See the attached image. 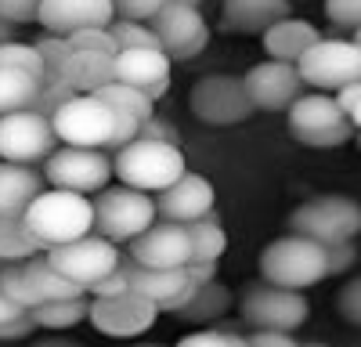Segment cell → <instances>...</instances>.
Instances as JSON below:
<instances>
[{"label": "cell", "mask_w": 361, "mask_h": 347, "mask_svg": "<svg viewBox=\"0 0 361 347\" xmlns=\"http://www.w3.org/2000/svg\"><path fill=\"white\" fill-rule=\"evenodd\" d=\"M29 228L37 231L44 250L73 243L87 231H94V199L69 188H44L25 210Z\"/></svg>", "instance_id": "obj_1"}, {"label": "cell", "mask_w": 361, "mask_h": 347, "mask_svg": "<svg viewBox=\"0 0 361 347\" xmlns=\"http://www.w3.org/2000/svg\"><path fill=\"white\" fill-rule=\"evenodd\" d=\"M260 279L289 289L318 286L322 279H329V250L311 236H300V231L271 239L260 250Z\"/></svg>", "instance_id": "obj_2"}, {"label": "cell", "mask_w": 361, "mask_h": 347, "mask_svg": "<svg viewBox=\"0 0 361 347\" xmlns=\"http://www.w3.org/2000/svg\"><path fill=\"white\" fill-rule=\"evenodd\" d=\"M286 123L289 134L307 149H340L357 134L340 98L329 91H304L286 109Z\"/></svg>", "instance_id": "obj_3"}, {"label": "cell", "mask_w": 361, "mask_h": 347, "mask_svg": "<svg viewBox=\"0 0 361 347\" xmlns=\"http://www.w3.org/2000/svg\"><path fill=\"white\" fill-rule=\"evenodd\" d=\"M112 170H116V178L123 181V185H130V188L163 192V188L173 185L188 166H185V156H180L177 145L156 141V138H134L130 145L116 149Z\"/></svg>", "instance_id": "obj_4"}, {"label": "cell", "mask_w": 361, "mask_h": 347, "mask_svg": "<svg viewBox=\"0 0 361 347\" xmlns=\"http://www.w3.org/2000/svg\"><path fill=\"white\" fill-rule=\"evenodd\" d=\"M289 228L318 239L322 246L350 243L361 236V202L350 195H314L289 214Z\"/></svg>", "instance_id": "obj_5"}, {"label": "cell", "mask_w": 361, "mask_h": 347, "mask_svg": "<svg viewBox=\"0 0 361 347\" xmlns=\"http://www.w3.org/2000/svg\"><path fill=\"white\" fill-rule=\"evenodd\" d=\"M156 217H159L156 199L141 188H130V185H119V188L105 185L94 199V231H102L112 243L137 239Z\"/></svg>", "instance_id": "obj_6"}, {"label": "cell", "mask_w": 361, "mask_h": 347, "mask_svg": "<svg viewBox=\"0 0 361 347\" xmlns=\"http://www.w3.org/2000/svg\"><path fill=\"white\" fill-rule=\"evenodd\" d=\"M238 311H243L246 326H253V329H289V333H296L311 318V304L304 297V289L275 286L267 279L246 286L243 300H238Z\"/></svg>", "instance_id": "obj_7"}, {"label": "cell", "mask_w": 361, "mask_h": 347, "mask_svg": "<svg viewBox=\"0 0 361 347\" xmlns=\"http://www.w3.org/2000/svg\"><path fill=\"white\" fill-rule=\"evenodd\" d=\"M192 116L206 127H235V123H246L250 116L257 112L250 91H246V76H202L192 87Z\"/></svg>", "instance_id": "obj_8"}, {"label": "cell", "mask_w": 361, "mask_h": 347, "mask_svg": "<svg viewBox=\"0 0 361 347\" xmlns=\"http://www.w3.org/2000/svg\"><path fill=\"white\" fill-rule=\"evenodd\" d=\"M112 174L116 170L105 149H90V145H62L44 159V178L51 188H69L83 195L102 192Z\"/></svg>", "instance_id": "obj_9"}, {"label": "cell", "mask_w": 361, "mask_h": 347, "mask_svg": "<svg viewBox=\"0 0 361 347\" xmlns=\"http://www.w3.org/2000/svg\"><path fill=\"white\" fill-rule=\"evenodd\" d=\"M300 76L314 91L336 95L347 83L361 80V47L357 40H336V37H322L304 58L296 62Z\"/></svg>", "instance_id": "obj_10"}, {"label": "cell", "mask_w": 361, "mask_h": 347, "mask_svg": "<svg viewBox=\"0 0 361 347\" xmlns=\"http://www.w3.org/2000/svg\"><path fill=\"white\" fill-rule=\"evenodd\" d=\"M58 134L51 116H40L33 109H15L0 116V159L8 163H44L58 149Z\"/></svg>", "instance_id": "obj_11"}, {"label": "cell", "mask_w": 361, "mask_h": 347, "mask_svg": "<svg viewBox=\"0 0 361 347\" xmlns=\"http://www.w3.org/2000/svg\"><path fill=\"white\" fill-rule=\"evenodd\" d=\"M47 260L62 272L66 279L87 286V293H90V286H94L98 279H105L119 260V250L112 239H105L102 231H87V236L73 239V243H62V246H51L47 250Z\"/></svg>", "instance_id": "obj_12"}, {"label": "cell", "mask_w": 361, "mask_h": 347, "mask_svg": "<svg viewBox=\"0 0 361 347\" xmlns=\"http://www.w3.org/2000/svg\"><path fill=\"white\" fill-rule=\"evenodd\" d=\"M54 134L62 145H90L105 149L112 130H116V112L98 95H76L51 116Z\"/></svg>", "instance_id": "obj_13"}, {"label": "cell", "mask_w": 361, "mask_h": 347, "mask_svg": "<svg viewBox=\"0 0 361 347\" xmlns=\"http://www.w3.org/2000/svg\"><path fill=\"white\" fill-rule=\"evenodd\" d=\"M159 318V304H152L148 297H141L137 289L116 297H90V311L87 322L105 336H141L156 326Z\"/></svg>", "instance_id": "obj_14"}, {"label": "cell", "mask_w": 361, "mask_h": 347, "mask_svg": "<svg viewBox=\"0 0 361 347\" xmlns=\"http://www.w3.org/2000/svg\"><path fill=\"white\" fill-rule=\"evenodd\" d=\"M159 37V47L173 58V62H188V58L202 54L209 44V25L199 8L192 4H163L159 15L148 22Z\"/></svg>", "instance_id": "obj_15"}, {"label": "cell", "mask_w": 361, "mask_h": 347, "mask_svg": "<svg viewBox=\"0 0 361 347\" xmlns=\"http://www.w3.org/2000/svg\"><path fill=\"white\" fill-rule=\"evenodd\" d=\"M130 257L145 268H185L192 260V236L180 221H152L137 239L127 243Z\"/></svg>", "instance_id": "obj_16"}, {"label": "cell", "mask_w": 361, "mask_h": 347, "mask_svg": "<svg viewBox=\"0 0 361 347\" xmlns=\"http://www.w3.org/2000/svg\"><path fill=\"white\" fill-rule=\"evenodd\" d=\"M304 87L307 83L300 76L296 62L267 58V62H260L246 73V91H250V98L260 112H286L300 95H304Z\"/></svg>", "instance_id": "obj_17"}, {"label": "cell", "mask_w": 361, "mask_h": 347, "mask_svg": "<svg viewBox=\"0 0 361 347\" xmlns=\"http://www.w3.org/2000/svg\"><path fill=\"white\" fill-rule=\"evenodd\" d=\"M170 62L173 58L163 47H123L116 54V80L159 102L170 91Z\"/></svg>", "instance_id": "obj_18"}, {"label": "cell", "mask_w": 361, "mask_h": 347, "mask_svg": "<svg viewBox=\"0 0 361 347\" xmlns=\"http://www.w3.org/2000/svg\"><path fill=\"white\" fill-rule=\"evenodd\" d=\"M214 202H217L214 185H209L206 178H199V174H188V170L180 174L173 185H166L163 192H156V210H159V217L180 221V224L206 217L209 210H214Z\"/></svg>", "instance_id": "obj_19"}, {"label": "cell", "mask_w": 361, "mask_h": 347, "mask_svg": "<svg viewBox=\"0 0 361 347\" xmlns=\"http://www.w3.org/2000/svg\"><path fill=\"white\" fill-rule=\"evenodd\" d=\"M112 18H116L112 0H44L37 22L47 29V33L73 37L76 29L112 25Z\"/></svg>", "instance_id": "obj_20"}, {"label": "cell", "mask_w": 361, "mask_h": 347, "mask_svg": "<svg viewBox=\"0 0 361 347\" xmlns=\"http://www.w3.org/2000/svg\"><path fill=\"white\" fill-rule=\"evenodd\" d=\"M130 289H137L141 297L159 304V311L173 315L195 293V282L188 279V268H145L130 257Z\"/></svg>", "instance_id": "obj_21"}, {"label": "cell", "mask_w": 361, "mask_h": 347, "mask_svg": "<svg viewBox=\"0 0 361 347\" xmlns=\"http://www.w3.org/2000/svg\"><path fill=\"white\" fill-rule=\"evenodd\" d=\"M293 4L289 0H224L221 4V25L228 33H264L279 18H289Z\"/></svg>", "instance_id": "obj_22"}, {"label": "cell", "mask_w": 361, "mask_h": 347, "mask_svg": "<svg viewBox=\"0 0 361 347\" xmlns=\"http://www.w3.org/2000/svg\"><path fill=\"white\" fill-rule=\"evenodd\" d=\"M322 40V29L304 22V18H279L271 29L260 33V44H264V54L267 58H279V62H300L314 44Z\"/></svg>", "instance_id": "obj_23"}, {"label": "cell", "mask_w": 361, "mask_h": 347, "mask_svg": "<svg viewBox=\"0 0 361 347\" xmlns=\"http://www.w3.org/2000/svg\"><path fill=\"white\" fill-rule=\"evenodd\" d=\"M44 174L29 163L0 159V214H25L29 202L44 192Z\"/></svg>", "instance_id": "obj_24"}, {"label": "cell", "mask_w": 361, "mask_h": 347, "mask_svg": "<svg viewBox=\"0 0 361 347\" xmlns=\"http://www.w3.org/2000/svg\"><path fill=\"white\" fill-rule=\"evenodd\" d=\"M62 76L76 87L80 95H94L98 87L116 80V54H102V51H76L66 58Z\"/></svg>", "instance_id": "obj_25"}, {"label": "cell", "mask_w": 361, "mask_h": 347, "mask_svg": "<svg viewBox=\"0 0 361 347\" xmlns=\"http://www.w3.org/2000/svg\"><path fill=\"white\" fill-rule=\"evenodd\" d=\"M228 308H231V289L214 279V282L195 286V293L180 304L173 315L180 318V322H217V318H224Z\"/></svg>", "instance_id": "obj_26"}, {"label": "cell", "mask_w": 361, "mask_h": 347, "mask_svg": "<svg viewBox=\"0 0 361 347\" xmlns=\"http://www.w3.org/2000/svg\"><path fill=\"white\" fill-rule=\"evenodd\" d=\"M47 253L37 231L29 228L25 214H0V260H29Z\"/></svg>", "instance_id": "obj_27"}, {"label": "cell", "mask_w": 361, "mask_h": 347, "mask_svg": "<svg viewBox=\"0 0 361 347\" xmlns=\"http://www.w3.org/2000/svg\"><path fill=\"white\" fill-rule=\"evenodd\" d=\"M25 275H29V282H33V289H37L40 300H62V297H80V293H87V286L66 279V275L47 260V253H44V257H40V253L29 257V260H25Z\"/></svg>", "instance_id": "obj_28"}, {"label": "cell", "mask_w": 361, "mask_h": 347, "mask_svg": "<svg viewBox=\"0 0 361 347\" xmlns=\"http://www.w3.org/2000/svg\"><path fill=\"white\" fill-rule=\"evenodd\" d=\"M87 311H90L87 293L62 297V300H40L37 308H29V315H33L37 326H44V329H73V326L87 322Z\"/></svg>", "instance_id": "obj_29"}, {"label": "cell", "mask_w": 361, "mask_h": 347, "mask_svg": "<svg viewBox=\"0 0 361 347\" xmlns=\"http://www.w3.org/2000/svg\"><path fill=\"white\" fill-rule=\"evenodd\" d=\"M112 112H123V116H134V120H152V109H156V102L148 98L145 91H137V87H130V83H119V80H112V83H105V87H98L94 91Z\"/></svg>", "instance_id": "obj_30"}, {"label": "cell", "mask_w": 361, "mask_h": 347, "mask_svg": "<svg viewBox=\"0 0 361 347\" xmlns=\"http://www.w3.org/2000/svg\"><path fill=\"white\" fill-rule=\"evenodd\" d=\"M188 236H192V260H221L228 250V236L221 228L217 210H209L199 221H188Z\"/></svg>", "instance_id": "obj_31"}, {"label": "cell", "mask_w": 361, "mask_h": 347, "mask_svg": "<svg viewBox=\"0 0 361 347\" xmlns=\"http://www.w3.org/2000/svg\"><path fill=\"white\" fill-rule=\"evenodd\" d=\"M80 91L62 76V73H40V80H37V95H33V102H29V109L33 112H40V116H54L58 109H62L69 98H76Z\"/></svg>", "instance_id": "obj_32"}, {"label": "cell", "mask_w": 361, "mask_h": 347, "mask_svg": "<svg viewBox=\"0 0 361 347\" xmlns=\"http://www.w3.org/2000/svg\"><path fill=\"white\" fill-rule=\"evenodd\" d=\"M33 95H37V76L0 66V116L15 112V109H29Z\"/></svg>", "instance_id": "obj_33"}, {"label": "cell", "mask_w": 361, "mask_h": 347, "mask_svg": "<svg viewBox=\"0 0 361 347\" xmlns=\"http://www.w3.org/2000/svg\"><path fill=\"white\" fill-rule=\"evenodd\" d=\"M0 66H8V69H22L29 76H37L44 73V58L37 51V44H18V40H4L0 44Z\"/></svg>", "instance_id": "obj_34"}, {"label": "cell", "mask_w": 361, "mask_h": 347, "mask_svg": "<svg viewBox=\"0 0 361 347\" xmlns=\"http://www.w3.org/2000/svg\"><path fill=\"white\" fill-rule=\"evenodd\" d=\"M0 289H4L8 297H15L18 304H25V308L40 304L33 282H29V275H25V260H11L8 268H0Z\"/></svg>", "instance_id": "obj_35"}, {"label": "cell", "mask_w": 361, "mask_h": 347, "mask_svg": "<svg viewBox=\"0 0 361 347\" xmlns=\"http://www.w3.org/2000/svg\"><path fill=\"white\" fill-rule=\"evenodd\" d=\"M112 37L119 44V51L123 47H159V37L156 29L148 22H130V18H112Z\"/></svg>", "instance_id": "obj_36"}, {"label": "cell", "mask_w": 361, "mask_h": 347, "mask_svg": "<svg viewBox=\"0 0 361 347\" xmlns=\"http://www.w3.org/2000/svg\"><path fill=\"white\" fill-rule=\"evenodd\" d=\"M246 347L250 336H238L231 329H217V326H209V329H195V333H185L180 336V347Z\"/></svg>", "instance_id": "obj_37"}, {"label": "cell", "mask_w": 361, "mask_h": 347, "mask_svg": "<svg viewBox=\"0 0 361 347\" xmlns=\"http://www.w3.org/2000/svg\"><path fill=\"white\" fill-rule=\"evenodd\" d=\"M69 44L76 51H102V54H119V44L112 37L109 25H94V29H76L69 37Z\"/></svg>", "instance_id": "obj_38"}, {"label": "cell", "mask_w": 361, "mask_h": 347, "mask_svg": "<svg viewBox=\"0 0 361 347\" xmlns=\"http://www.w3.org/2000/svg\"><path fill=\"white\" fill-rule=\"evenodd\" d=\"M37 51H40V58H44V69H47V73H62L66 58L73 54V44H69V37L47 33V37H40Z\"/></svg>", "instance_id": "obj_39"}, {"label": "cell", "mask_w": 361, "mask_h": 347, "mask_svg": "<svg viewBox=\"0 0 361 347\" xmlns=\"http://www.w3.org/2000/svg\"><path fill=\"white\" fill-rule=\"evenodd\" d=\"M127 289H130V257L119 260L105 279L90 286V297H116V293H127Z\"/></svg>", "instance_id": "obj_40"}, {"label": "cell", "mask_w": 361, "mask_h": 347, "mask_svg": "<svg viewBox=\"0 0 361 347\" xmlns=\"http://www.w3.org/2000/svg\"><path fill=\"white\" fill-rule=\"evenodd\" d=\"M166 0H112L116 18H130V22H152Z\"/></svg>", "instance_id": "obj_41"}, {"label": "cell", "mask_w": 361, "mask_h": 347, "mask_svg": "<svg viewBox=\"0 0 361 347\" xmlns=\"http://www.w3.org/2000/svg\"><path fill=\"white\" fill-rule=\"evenodd\" d=\"M325 18L343 29H361V0H325Z\"/></svg>", "instance_id": "obj_42"}, {"label": "cell", "mask_w": 361, "mask_h": 347, "mask_svg": "<svg viewBox=\"0 0 361 347\" xmlns=\"http://www.w3.org/2000/svg\"><path fill=\"white\" fill-rule=\"evenodd\" d=\"M336 308H340V315H343V322H350V326L361 329V279H350V282L340 289Z\"/></svg>", "instance_id": "obj_43"}, {"label": "cell", "mask_w": 361, "mask_h": 347, "mask_svg": "<svg viewBox=\"0 0 361 347\" xmlns=\"http://www.w3.org/2000/svg\"><path fill=\"white\" fill-rule=\"evenodd\" d=\"M40 4L44 0H0V15L11 25L15 22H37L40 18Z\"/></svg>", "instance_id": "obj_44"}, {"label": "cell", "mask_w": 361, "mask_h": 347, "mask_svg": "<svg viewBox=\"0 0 361 347\" xmlns=\"http://www.w3.org/2000/svg\"><path fill=\"white\" fill-rule=\"evenodd\" d=\"M336 98H340L343 112L350 116L354 130H361V80H354V83H347V87H343V91H336Z\"/></svg>", "instance_id": "obj_45"}, {"label": "cell", "mask_w": 361, "mask_h": 347, "mask_svg": "<svg viewBox=\"0 0 361 347\" xmlns=\"http://www.w3.org/2000/svg\"><path fill=\"white\" fill-rule=\"evenodd\" d=\"M325 250H329V275H343L354 264V239L350 243H333Z\"/></svg>", "instance_id": "obj_46"}, {"label": "cell", "mask_w": 361, "mask_h": 347, "mask_svg": "<svg viewBox=\"0 0 361 347\" xmlns=\"http://www.w3.org/2000/svg\"><path fill=\"white\" fill-rule=\"evenodd\" d=\"M37 326V318L33 315H22V318H11V322H0V340H25Z\"/></svg>", "instance_id": "obj_47"}, {"label": "cell", "mask_w": 361, "mask_h": 347, "mask_svg": "<svg viewBox=\"0 0 361 347\" xmlns=\"http://www.w3.org/2000/svg\"><path fill=\"white\" fill-rule=\"evenodd\" d=\"M250 343L253 347H293L296 340H293L289 329H253Z\"/></svg>", "instance_id": "obj_48"}, {"label": "cell", "mask_w": 361, "mask_h": 347, "mask_svg": "<svg viewBox=\"0 0 361 347\" xmlns=\"http://www.w3.org/2000/svg\"><path fill=\"white\" fill-rule=\"evenodd\" d=\"M137 138H156V141H170V145H177V130L170 127V123H163V120H145L141 123V134Z\"/></svg>", "instance_id": "obj_49"}, {"label": "cell", "mask_w": 361, "mask_h": 347, "mask_svg": "<svg viewBox=\"0 0 361 347\" xmlns=\"http://www.w3.org/2000/svg\"><path fill=\"white\" fill-rule=\"evenodd\" d=\"M217 264L221 260H188V279L195 282V286H202V282H214L217 279Z\"/></svg>", "instance_id": "obj_50"}, {"label": "cell", "mask_w": 361, "mask_h": 347, "mask_svg": "<svg viewBox=\"0 0 361 347\" xmlns=\"http://www.w3.org/2000/svg\"><path fill=\"white\" fill-rule=\"evenodd\" d=\"M22 315H29V308L18 304L15 297H8L4 289H0V322H11V318H22Z\"/></svg>", "instance_id": "obj_51"}, {"label": "cell", "mask_w": 361, "mask_h": 347, "mask_svg": "<svg viewBox=\"0 0 361 347\" xmlns=\"http://www.w3.org/2000/svg\"><path fill=\"white\" fill-rule=\"evenodd\" d=\"M4 40H11V22L0 15V44H4Z\"/></svg>", "instance_id": "obj_52"}, {"label": "cell", "mask_w": 361, "mask_h": 347, "mask_svg": "<svg viewBox=\"0 0 361 347\" xmlns=\"http://www.w3.org/2000/svg\"><path fill=\"white\" fill-rule=\"evenodd\" d=\"M166 4H192V8H199L202 0H166Z\"/></svg>", "instance_id": "obj_53"}, {"label": "cell", "mask_w": 361, "mask_h": 347, "mask_svg": "<svg viewBox=\"0 0 361 347\" xmlns=\"http://www.w3.org/2000/svg\"><path fill=\"white\" fill-rule=\"evenodd\" d=\"M354 40H357V47H361V29H354Z\"/></svg>", "instance_id": "obj_54"}, {"label": "cell", "mask_w": 361, "mask_h": 347, "mask_svg": "<svg viewBox=\"0 0 361 347\" xmlns=\"http://www.w3.org/2000/svg\"><path fill=\"white\" fill-rule=\"evenodd\" d=\"M357 149H361V130H357Z\"/></svg>", "instance_id": "obj_55"}]
</instances>
